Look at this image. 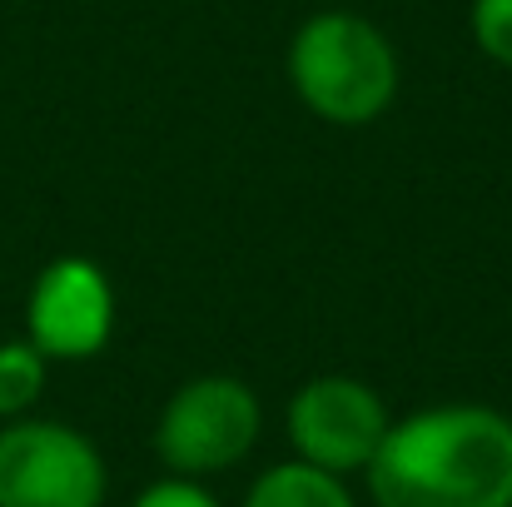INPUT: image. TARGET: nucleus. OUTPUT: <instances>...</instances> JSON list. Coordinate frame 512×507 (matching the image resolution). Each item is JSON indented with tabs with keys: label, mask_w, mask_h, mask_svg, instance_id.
I'll use <instances>...</instances> for the list:
<instances>
[{
	"label": "nucleus",
	"mask_w": 512,
	"mask_h": 507,
	"mask_svg": "<svg viewBox=\"0 0 512 507\" xmlns=\"http://www.w3.org/2000/svg\"><path fill=\"white\" fill-rule=\"evenodd\" d=\"M130 507H224L199 478H174V473H165V478H155V483H145L135 498H130Z\"/></svg>",
	"instance_id": "nucleus-10"
},
{
	"label": "nucleus",
	"mask_w": 512,
	"mask_h": 507,
	"mask_svg": "<svg viewBox=\"0 0 512 507\" xmlns=\"http://www.w3.org/2000/svg\"><path fill=\"white\" fill-rule=\"evenodd\" d=\"M264 438V403L234 373L184 378L155 418V458L174 478H214L239 468Z\"/></svg>",
	"instance_id": "nucleus-3"
},
{
	"label": "nucleus",
	"mask_w": 512,
	"mask_h": 507,
	"mask_svg": "<svg viewBox=\"0 0 512 507\" xmlns=\"http://www.w3.org/2000/svg\"><path fill=\"white\" fill-rule=\"evenodd\" d=\"M373 507H512V413L428 403L388 423L363 468Z\"/></svg>",
	"instance_id": "nucleus-1"
},
{
	"label": "nucleus",
	"mask_w": 512,
	"mask_h": 507,
	"mask_svg": "<svg viewBox=\"0 0 512 507\" xmlns=\"http://www.w3.org/2000/svg\"><path fill=\"white\" fill-rule=\"evenodd\" d=\"M284 75L294 100L334 130L378 125L403 85V65L388 30L339 5L299 20V30L289 35Z\"/></svg>",
	"instance_id": "nucleus-2"
},
{
	"label": "nucleus",
	"mask_w": 512,
	"mask_h": 507,
	"mask_svg": "<svg viewBox=\"0 0 512 507\" xmlns=\"http://www.w3.org/2000/svg\"><path fill=\"white\" fill-rule=\"evenodd\" d=\"M50 383V358L30 338H0V423L30 418L35 403L45 398Z\"/></svg>",
	"instance_id": "nucleus-8"
},
{
	"label": "nucleus",
	"mask_w": 512,
	"mask_h": 507,
	"mask_svg": "<svg viewBox=\"0 0 512 507\" xmlns=\"http://www.w3.org/2000/svg\"><path fill=\"white\" fill-rule=\"evenodd\" d=\"M110 463L100 443L60 418L0 423V507H105Z\"/></svg>",
	"instance_id": "nucleus-4"
},
{
	"label": "nucleus",
	"mask_w": 512,
	"mask_h": 507,
	"mask_svg": "<svg viewBox=\"0 0 512 507\" xmlns=\"http://www.w3.org/2000/svg\"><path fill=\"white\" fill-rule=\"evenodd\" d=\"M468 35L493 65L512 70V0H473L468 5Z\"/></svg>",
	"instance_id": "nucleus-9"
},
{
	"label": "nucleus",
	"mask_w": 512,
	"mask_h": 507,
	"mask_svg": "<svg viewBox=\"0 0 512 507\" xmlns=\"http://www.w3.org/2000/svg\"><path fill=\"white\" fill-rule=\"evenodd\" d=\"M120 299L110 274L85 254L50 259L25 294V338L50 363H90L110 348Z\"/></svg>",
	"instance_id": "nucleus-6"
},
{
	"label": "nucleus",
	"mask_w": 512,
	"mask_h": 507,
	"mask_svg": "<svg viewBox=\"0 0 512 507\" xmlns=\"http://www.w3.org/2000/svg\"><path fill=\"white\" fill-rule=\"evenodd\" d=\"M388 398L353 378V373H319L289 393L284 408V438L289 453L309 468H324L334 478H363L378 443L388 438Z\"/></svg>",
	"instance_id": "nucleus-5"
},
{
	"label": "nucleus",
	"mask_w": 512,
	"mask_h": 507,
	"mask_svg": "<svg viewBox=\"0 0 512 507\" xmlns=\"http://www.w3.org/2000/svg\"><path fill=\"white\" fill-rule=\"evenodd\" d=\"M239 507H358L348 478H334L324 468H309L299 458H284V463H269Z\"/></svg>",
	"instance_id": "nucleus-7"
}]
</instances>
